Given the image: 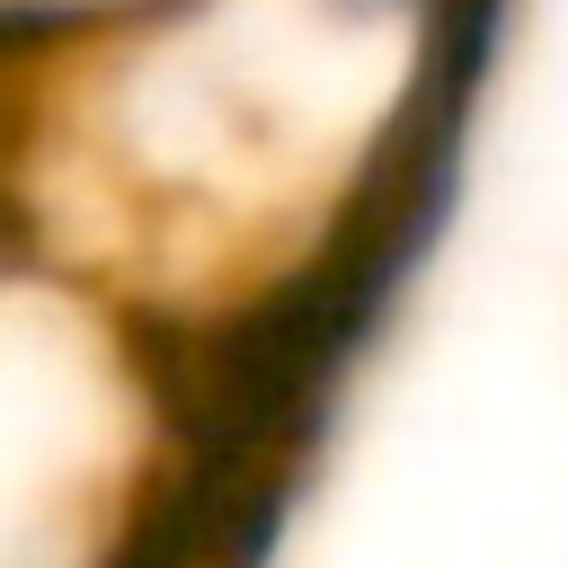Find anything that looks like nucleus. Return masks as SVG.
I'll return each instance as SVG.
<instances>
[{
	"mask_svg": "<svg viewBox=\"0 0 568 568\" xmlns=\"http://www.w3.org/2000/svg\"><path fill=\"white\" fill-rule=\"evenodd\" d=\"M479 0H124L0 44V240L160 346L293 302L417 160Z\"/></svg>",
	"mask_w": 568,
	"mask_h": 568,
	"instance_id": "1",
	"label": "nucleus"
},
{
	"mask_svg": "<svg viewBox=\"0 0 568 568\" xmlns=\"http://www.w3.org/2000/svg\"><path fill=\"white\" fill-rule=\"evenodd\" d=\"M169 355L0 240V568H133L169 506Z\"/></svg>",
	"mask_w": 568,
	"mask_h": 568,
	"instance_id": "2",
	"label": "nucleus"
},
{
	"mask_svg": "<svg viewBox=\"0 0 568 568\" xmlns=\"http://www.w3.org/2000/svg\"><path fill=\"white\" fill-rule=\"evenodd\" d=\"M124 0H0V44H27V36H53V27H80V18H106Z\"/></svg>",
	"mask_w": 568,
	"mask_h": 568,
	"instance_id": "3",
	"label": "nucleus"
}]
</instances>
